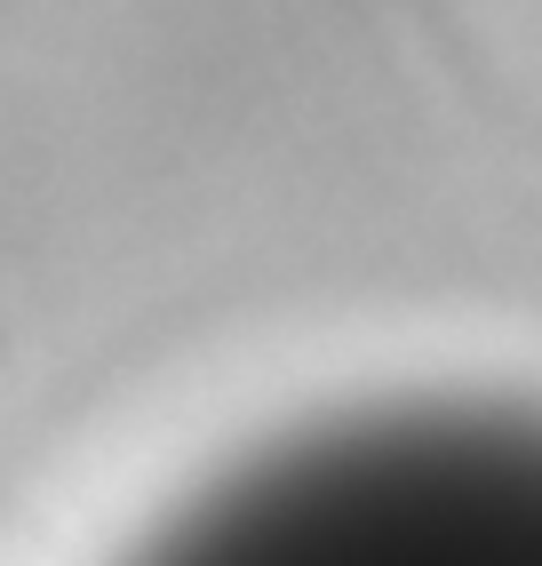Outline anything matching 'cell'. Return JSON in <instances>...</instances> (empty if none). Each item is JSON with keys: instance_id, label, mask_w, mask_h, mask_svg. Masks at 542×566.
<instances>
[{"instance_id": "6da1fadb", "label": "cell", "mask_w": 542, "mask_h": 566, "mask_svg": "<svg viewBox=\"0 0 542 566\" xmlns=\"http://www.w3.org/2000/svg\"><path fill=\"white\" fill-rule=\"evenodd\" d=\"M136 566H542V423L399 407L231 471Z\"/></svg>"}]
</instances>
